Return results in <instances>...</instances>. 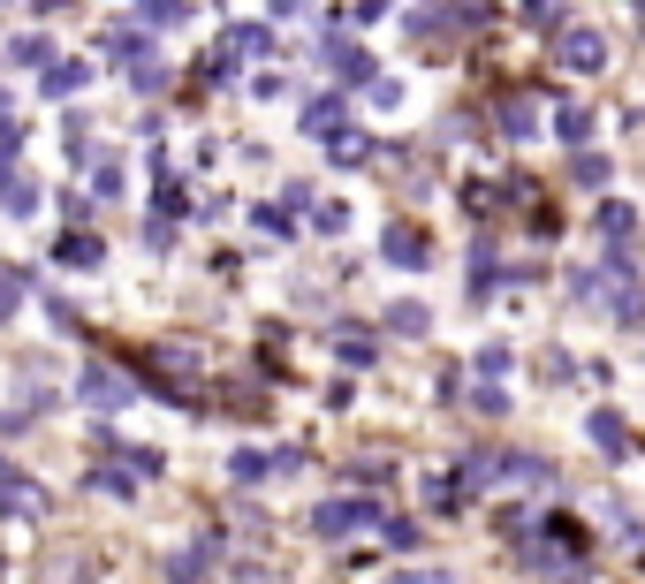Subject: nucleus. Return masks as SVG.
I'll list each match as a JSON object with an SVG mask.
<instances>
[{
    "label": "nucleus",
    "mask_w": 645,
    "mask_h": 584,
    "mask_svg": "<svg viewBox=\"0 0 645 584\" xmlns=\"http://www.w3.org/2000/svg\"><path fill=\"white\" fill-rule=\"evenodd\" d=\"M76 395H84L92 410H122V403H130L138 388H130L122 372H107V365H84V380H76Z\"/></svg>",
    "instance_id": "20e7f679"
},
{
    "label": "nucleus",
    "mask_w": 645,
    "mask_h": 584,
    "mask_svg": "<svg viewBox=\"0 0 645 584\" xmlns=\"http://www.w3.org/2000/svg\"><path fill=\"white\" fill-rule=\"evenodd\" d=\"M554 61L593 76V69H608V38H600V31H562V38H554Z\"/></svg>",
    "instance_id": "7ed1b4c3"
},
{
    "label": "nucleus",
    "mask_w": 645,
    "mask_h": 584,
    "mask_svg": "<svg viewBox=\"0 0 645 584\" xmlns=\"http://www.w3.org/2000/svg\"><path fill=\"white\" fill-rule=\"evenodd\" d=\"M228 470H236L243 486H259V478L274 470V455H266V448H236V455H228Z\"/></svg>",
    "instance_id": "2eb2a0df"
},
{
    "label": "nucleus",
    "mask_w": 645,
    "mask_h": 584,
    "mask_svg": "<svg viewBox=\"0 0 645 584\" xmlns=\"http://www.w3.org/2000/svg\"><path fill=\"white\" fill-rule=\"evenodd\" d=\"M387 326H395L403 342H418V334L433 326V311H426V303H395V311H387Z\"/></svg>",
    "instance_id": "4468645a"
},
{
    "label": "nucleus",
    "mask_w": 645,
    "mask_h": 584,
    "mask_svg": "<svg viewBox=\"0 0 645 584\" xmlns=\"http://www.w3.org/2000/svg\"><path fill=\"white\" fill-rule=\"evenodd\" d=\"M0 205H8V213H15V221H23V213H31V205H38V190H31V182H23V175H8V182H0Z\"/></svg>",
    "instance_id": "6ab92c4d"
},
{
    "label": "nucleus",
    "mask_w": 645,
    "mask_h": 584,
    "mask_svg": "<svg viewBox=\"0 0 645 584\" xmlns=\"http://www.w3.org/2000/svg\"><path fill=\"white\" fill-rule=\"evenodd\" d=\"M15 303H23V274H8V266H0V319H8Z\"/></svg>",
    "instance_id": "bb28decb"
},
{
    "label": "nucleus",
    "mask_w": 645,
    "mask_h": 584,
    "mask_svg": "<svg viewBox=\"0 0 645 584\" xmlns=\"http://www.w3.org/2000/svg\"><path fill=\"white\" fill-rule=\"evenodd\" d=\"M365 524H380L372 501H320V509H312V532H320V539H349V532H365Z\"/></svg>",
    "instance_id": "f257e3e1"
},
{
    "label": "nucleus",
    "mask_w": 645,
    "mask_h": 584,
    "mask_svg": "<svg viewBox=\"0 0 645 584\" xmlns=\"http://www.w3.org/2000/svg\"><path fill=\"white\" fill-rule=\"evenodd\" d=\"M8 61H23V69H38V61H46V69H53V46H46V38H15V46H8Z\"/></svg>",
    "instance_id": "412c9836"
},
{
    "label": "nucleus",
    "mask_w": 645,
    "mask_h": 584,
    "mask_svg": "<svg viewBox=\"0 0 645 584\" xmlns=\"http://www.w3.org/2000/svg\"><path fill=\"white\" fill-rule=\"evenodd\" d=\"M99 259H107V243H99V236H84V228H69V236H61V266H99Z\"/></svg>",
    "instance_id": "f8f14e48"
},
{
    "label": "nucleus",
    "mask_w": 645,
    "mask_h": 584,
    "mask_svg": "<svg viewBox=\"0 0 645 584\" xmlns=\"http://www.w3.org/2000/svg\"><path fill=\"white\" fill-rule=\"evenodd\" d=\"M92 486H99V493H138V478H130V470H92Z\"/></svg>",
    "instance_id": "a878e982"
},
{
    "label": "nucleus",
    "mask_w": 645,
    "mask_h": 584,
    "mask_svg": "<svg viewBox=\"0 0 645 584\" xmlns=\"http://www.w3.org/2000/svg\"><path fill=\"white\" fill-rule=\"evenodd\" d=\"M304 130H312V138H326V145H334V138L349 130V107H342V99H312V107H304Z\"/></svg>",
    "instance_id": "0eeeda50"
},
{
    "label": "nucleus",
    "mask_w": 645,
    "mask_h": 584,
    "mask_svg": "<svg viewBox=\"0 0 645 584\" xmlns=\"http://www.w3.org/2000/svg\"><path fill=\"white\" fill-rule=\"evenodd\" d=\"M236 584H274V577H266L259 562H243V570H236Z\"/></svg>",
    "instance_id": "c756f323"
},
{
    "label": "nucleus",
    "mask_w": 645,
    "mask_h": 584,
    "mask_svg": "<svg viewBox=\"0 0 645 584\" xmlns=\"http://www.w3.org/2000/svg\"><path fill=\"white\" fill-rule=\"evenodd\" d=\"M380 251H387V266H410V274H418V266H433V243H426L418 228H387V243H380Z\"/></svg>",
    "instance_id": "39448f33"
},
{
    "label": "nucleus",
    "mask_w": 645,
    "mask_h": 584,
    "mask_svg": "<svg viewBox=\"0 0 645 584\" xmlns=\"http://www.w3.org/2000/svg\"><path fill=\"white\" fill-rule=\"evenodd\" d=\"M600 236H608V243L623 251V243L638 236V205H623V198H608V205H600Z\"/></svg>",
    "instance_id": "1a4fd4ad"
},
{
    "label": "nucleus",
    "mask_w": 645,
    "mask_h": 584,
    "mask_svg": "<svg viewBox=\"0 0 645 584\" xmlns=\"http://www.w3.org/2000/svg\"><path fill=\"white\" fill-rule=\"evenodd\" d=\"M15 403H23V410H38V418H46V410H53V388H46V380H38V372H23V388H15Z\"/></svg>",
    "instance_id": "aec40b11"
},
{
    "label": "nucleus",
    "mask_w": 645,
    "mask_h": 584,
    "mask_svg": "<svg viewBox=\"0 0 645 584\" xmlns=\"http://www.w3.org/2000/svg\"><path fill=\"white\" fill-rule=\"evenodd\" d=\"M0 509H8V516H38V486H31L8 455H0Z\"/></svg>",
    "instance_id": "423d86ee"
},
{
    "label": "nucleus",
    "mask_w": 645,
    "mask_h": 584,
    "mask_svg": "<svg viewBox=\"0 0 645 584\" xmlns=\"http://www.w3.org/2000/svg\"><path fill=\"white\" fill-rule=\"evenodd\" d=\"M182 15H190V0H138V23H153V31L182 23Z\"/></svg>",
    "instance_id": "f3484780"
},
{
    "label": "nucleus",
    "mask_w": 645,
    "mask_h": 584,
    "mask_svg": "<svg viewBox=\"0 0 645 584\" xmlns=\"http://www.w3.org/2000/svg\"><path fill=\"white\" fill-rule=\"evenodd\" d=\"M524 23H539V31H554V23H562V0H524Z\"/></svg>",
    "instance_id": "b1692460"
},
{
    "label": "nucleus",
    "mask_w": 645,
    "mask_h": 584,
    "mask_svg": "<svg viewBox=\"0 0 645 584\" xmlns=\"http://www.w3.org/2000/svg\"><path fill=\"white\" fill-rule=\"evenodd\" d=\"M395 584H456V577H449V570H403Z\"/></svg>",
    "instance_id": "c85d7f7f"
},
{
    "label": "nucleus",
    "mask_w": 645,
    "mask_h": 584,
    "mask_svg": "<svg viewBox=\"0 0 645 584\" xmlns=\"http://www.w3.org/2000/svg\"><path fill=\"white\" fill-rule=\"evenodd\" d=\"M577 182L600 190V182H608V159H600V152H577Z\"/></svg>",
    "instance_id": "5701e85b"
},
{
    "label": "nucleus",
    "mask_w": 645,
    "mask_h": 584,
    "mask_svg": "<svg viewBox=\"0 0 645 584\" xmlns=\"http://www.w3.org/2000/svg\"><path fill=\"white\" fill-rule=\"evenodd\" d=\"M130 84H138V92H160V84H167V61H160V53H153V61H130Z\"/></svg>",
    "instance_id": "4be33fe9"
},
{
    "label": "nucleus",
    "mask_w": 645,
    "mask_h": 584,
    "mask_svg": "<svg viewBox=\"0 0 645 584\" xmlns=\"http://www.w3.org/2000/svg\"><path fill=\"white\" fill-rule=\"evenodd\" d=\"M501 130H509V138H531V130H539V122H531V99H524V92L501 107Z\"/></svg>",
    "instance_id": "a211bd4d"
},
{
    "label": "nucleus",
    "mask_w": 645,
    "mask_h": 584,
    "mask_svg": "<svg viewBox=\"0 0 645 584\" xmlns=\"http://www.w3.org/2000/svg\"><path fill=\"white\" fill-rule=\"evenodd\" d=\"M84 76H92L84 61H53V69H46L38 84H46V99H69V92H84Z\"/></svg>",
    "instance_id": "9b49d317"
},
{
    "label": "nucleus",
    "mask_w": 645,
    "mask_h": 584,
    "mask_svg": "<svg viewBox=\"0 0 645 584\" xmlns=\"http://www.w3.org/2000/svg\"><path fill=\"white\" fill-rule=\"evenodd\" d=\"M554 130H562V145H570V152L593 145V115H585V107H562V115H554Z\"/></svg>",
    "instance_id": "dca6fc26"
},
{
    "label": "nucleus",
    "mask_w": 645,
    "mask_h": 584,
    "mask_svg": "<svg viewBox=\"0 0 645 584\" xmlns=\"http://www.w3.org/2000/svg\"><path fill=\"white\" fill-rule=\"evenodd\" d=\"M585 426H593V448H600V455H631V433H623V410H593Z\"/></svg>",
    "instance_id": "6e6552de"
},
{
    "label": "nucleus",
    "mask_w": 645,
    "mask_h": 584,
    "mask_svg": "<svg viewBox=\"0 0 645 584\" xmlns=\"http://www.w3.org/2000/svg\"><path fill=\"white\" fill-rule=\"evenodd\" d=\"M297 8H312V0H274V15H297Z\"/></svg>",
    "instance_id": "7c9ffc66"
},
{
    "label": "nucleus",
    "mask_w": 645,
    "mask_h": 584,
    "mask_svg": "<svg viewBox=\"0 0 645 584\" xmlns=\"http://www.w3.org/2000/svg\"><path fill=\"white\" fill-rule=\"evenodd\" d=\"M145 251H175V221H145Z\"/></svg>",
    "instance_id": "cd10ccee"
},
{
    "label": "nucleus",
    "mask_w": 645,
    "mask_h": 584,
    "mask_svg": "<svg viewBox=\"0 0 645 584\" xmlns=\"http://www.w3.org/2000/svg\"><path fill=\"white\" fill-rule=\"evenodd\" d=\"M334 357L342 365H372V334L365 326H334Z\"/></svg>",
    "instance_id": "ddd939ff"
},
{
    "label": "nucleus",
    "mask_w": 645,
    "mask_h": 584,
    "mask_svg": "<svg viewBox=\"0 0 645 584\" xmlns=\"http://www.w3.org/2000/svg\"><path fill=\"white\" fill-rule=\"evenodd\" d=\"M266 46H274V31H266V23H236V31L220 38V53H228V61H236V53H266Z\"/></svg>",
    "instance_id": "9d476101"
},
{
    "label": "nucleus",
    "mask_w": 645,
    "mask_h": 584,
    "mask_svg": "<svg viewBox=\"0 0 645 584\" xmlns=\"http://www.w3.org/2000/svg\"><path fill=\"white\" fill-rule=\"evenodd\" d=\"M365 152H372V145H365V138H357V130H342V138H334V159H342V167H357V159H365Z\"/></svg>",
    "instance_id": "393cba45"
},
{
    "label": "nucleus",
    "mask_w": 645,
    "mask_h": 584,
    "mask_svg": "<svg viewBox=\"0 0 645 584\" xmlns=\"http://www.w3.org/2000/svg\"><path fill=\"white\" fill-rule=\"evenodd\" d=\"M326 69H334L342 84H365V92L380 84V76H372V46H357V38H334V31H326Z\"/></svg>",
    "instance_id": "f03ea898"
}]
</instances>
